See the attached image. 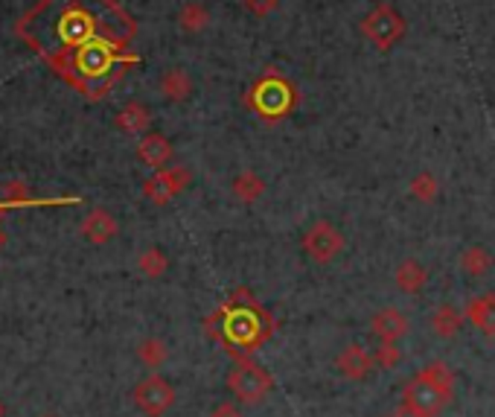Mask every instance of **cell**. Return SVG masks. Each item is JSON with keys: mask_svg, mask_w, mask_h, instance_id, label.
Here are the masks:
<instances>
[{"mask_svg": "<svg viewBox=\"0 0 495 417\" xmlns=\"http://www.w3.org/2000/svg\"><path fill=\"white\" fill-rule=\"evenodd\" d=\"M361 36L368 44H373L376 50H391L399 41L405 39V18L396 13L391 4H379L373 6L368 15L361 18Z\"/></svg>", "mask_w": 495, "mask_h": 417, "instance_id": "cell-2", "label": "cell"}, {"mask_svg": "<svg viewBox=\"0 0 495 417\" xmlns=\"http://www.w3.org/2000/svg\"><path fill=\"white\" fill-rule=\"evenodd\" d=\"M464 318H466V312H461L455 304H440L438 309L431 312V318H429V327L431 333L438 335V339H455L457 333L464 330Z\"/></svg>", "mask_w": 495, "mask_h": 417, "instance_id": "cell-14", "label": "cell"}, {"mask_svg": "<svg viewBox=\"0 0 495 417\" xmlns=\"http://www.w3.org/2000/svg\"><path fill=\"white\" fill-rule=\"evenodd\" d=\"M394 417H422V414H417V412H411V409H408V405H405V409H399V412H396Z\"/></svg>", "mask_w": 495, "mask_h": 417, "instance_id": "cell-29", "label": "cell"}, {"mask_svg": "<svg viewBox=\"0 0 495 417\" xmlns=\"http://www.w3.org/2000/svg\"><path fill=\"white\" fill-rule=\"evenodd\" d=\"M137 269L143 272L146 277H152V281H158V277H163L167 274V269H169V257L163 254L161 248H146L143 254L137 257Z\"/></svg>", "mask_w": 495, "mask_h": 417, "instance_id": "cell-24", "label": "cell"}, {"mask_svg": "<svg viewBox=\"0 0 495 417\" xmlns=\"http://www.w3.org/2000/svg\"><path fill=\"white\" fill-rule=\"evenodd\" d=\"M242 4L254 18H268L280 6V0H242Z\"/></svg>", "mask_w": 495, "mask_h": 417, "instance_id": "cell-26", "label": "cell"}, {"mask_svg": "<svg viewBox=\"0 0 495 417\" xmlns=\"http://www.w3.org/2000/svg\"><path fill=\"white\" fill-rule=\"evenodd\" d=\"M137 359L143 362L149 370H158L167 365V359H169V347L163 339H155V335H149V339H143L137 344Z\"/></svg>", "mask_w": 495, "mask_h": 417, "instance_id": "cell-19", "label": "cell"}, {"mask_svg": "<svg viewBox=\"0 0 495 417\" xmlns=\"http://www.w3.org/2000/svg\"><path fill=\"white\" fill-rule=\"evenodd\" d=\"M370 333H373V339H379V342H403L411 333V318L403 309L385 307L370 318Z\"/></svg>", "mask_w": 495, "mask_h": 417, "instance_id": "cell-9", "label": "cell"}, {"mask_svg": "<svg viewBox=\"0 0 495 417\" xmlns=\"http://www.w3.org/2000/svg\"><path fill=\"white\" fill-rule=\"evenodd\" d=\"M303 251L309 254V260L317 263V265H326L338 260L341 254L347 248V239L341 234V228L333 225L329 219H317L309 228L303 230V239H300Z\"/></svg>", "mask_w": 495, "mask_h": 417, "instance_id": "cell-3", "label": "cell"}, {"mask_svg": "<svg viewBox=\"0 0 495 417\" xmlns=\"http://www.w3.org/2000/svg\"><path fill=\"white\" fill-rule=\"evenodd\" d=\"M109 0H41L32 13L21 21L18 32L32 44V50L44 53L50 62H62L88 44L111 41V27H105V15L111 13ZM114 44V41H111Z\"/></svg>", "mask_w": 495, "mask_h": 417, "instance_id": "cell-1", "label": "cell"}, {"mask_svg": "<svg viewBox=\"0 0 495 417\" xmlns=\"http://www.w3.org/2000/svg\"><path fill=\"white\" fill-rule=\"evenodd\" d=\"M373 359H376V365L385 368V370L396 368L399 362H403V351H399V342H379V344H376Z\"/></svg>", "mask_w": 495, "mask_h": 417, "instance_id": "cell-25", "label": "cell"}, {"mask_svg": "<svg viewBox=\"0 0 495 417\" xmlns=\"http://www.w3.org/2000/svg\"><path fill=\"white\" fill-rule=\"evenodd\" d=\"M161 94L172 100V102H181L193 94V79L184 67H169L167 74L161 76Z\"/></svg>", "mask_w": 495, "mask_h": 417, "instance_id": "cell-17", "label": "cell"}, {"mask_svg": "<svg viewBox=\"0 0 495 417\" xmlns=\"http://www.w3.org/2000/svg\"><path fill=\"white\" fill-rule=\"evenodd\" d=\"M193 181V172L187 167H178V164H169L167 169H158L155 176H152L146 184H143V193L149 202L155 204H167L172 202L175 195L184 193L187 187H190Z\"/></svg>", "mask_w": 495, "mask_h": 417, "instance_id": "cell-6", "label": "cell"}, {"mask_svg": "<svg viewBox=\"0 0 495 417\" xmlns=\"http://www.w3.org/2000/svg\"><path fill=\"white\" fill-rule=\"evenodd\" d=\"M6 202L9 204H23V202H30V193L23 184H9V190H6Z\"/></svg>", "mask_w": 495, "mask_h": 417, "instance_id": "cell-27", "label": "cell"}, {"mask_svg": "<svg viewBox=\"0 0 495 417\" xmlns=\"http://www.w3.org/2000/svg\"><path fill=\"white\" fill-rule=\"evenodd\" d=\"M461 272L466 277H487L492 272V265H495V257H492V251L484 248V246H469L461 251Z\"/></svg>", "mask_w": 495, "mask_h": 417, "instance_id": "cell-16", "label": "cell"}, {"mask_svg": "<svg viewBox=\"0 0 495 417\" xmlns=\"http://www.w3.org/2000/svg\"><path fill=\"white\" fill-rule=\"evenodd\" d=\"M210 417H242L237 403H219L213 412H210Z\"/></svg>", "mask_w": 495, "mask_h": 417, "instance_id": "cell-28", "label": "cell"}, {"mask_svg": "<svg viewBox=\"0 0 495 417\" xmlns=\"http://www.w3.org/2000/svg\"><path fill=\"white\" fill-rule=\"evenodd\" d=\"M417 377H422L426 382H431L434 388H440L443 394H455V370L446 365V362H429V365H422L417 370Z\"/></svg>", "mask_w": 495, "mask_h": 417, "instance_id": "cell-21", "label": "cell"}, {"mask_svg": "<svg viewBox=\"0 0 495 417\" xmlns=\"http://www.w3.org/2000/svg\"><path fill=\"white\" fill-rule=\"evenodd\" d=\"M175 397H178V394H175V386L169 379H163L161 374L143 377L132 391L135 405L146 417H163L175 405Z\"/></svg>", "mask_w": 495, "mask_h": 417, "instance_id": "cell-4", "label": "cell"}, {"mask_svg": "<svg viewBox=\"0 0 495 417\" xmlns=\"http://www.w3.org/2000/svg\"><path fill=\"white\" fill-rule=\"evenodd\" d=\"M137 158L155 172L167 169L172 161V143L163 135H143V141L137 143Z\"/></svg>", "mask_w": 495, "mask_h": 417, "instance_id": "cell-13", "label": "cell"}, {"mask_svg": "<svg viewBox=\"0 0 495 417\" xmlns=\"http://www.w3.org/2000/svg\"><path fill=\"white\" fill-rule=\"evenodd\" d=\"M228 388L239 403H259L268 397L271 377L265 374V368L254 362H237L228 374Z\"/></svg>", "mask_w": 495, "mask_h": 417, "instance_id": "cell-5", "label": "cell"}, {"mask_svg": "<svg viewBox=\"0 0 495 417\" xmlns=\"http://www.w3.org/2000/svg\"><path fill=\"white\" fill-rule=\"evenodd\" d=\"M429 283V269L417 257H405L394 272V286L403 295H420Z\"/></svg>", "mask_w": 495, "mask_h": 417, "instance_id": "cell-11", "label": "cell"}, {"mask_svg": "<svg viewBox=\"0 0 495 417\" xmlns=\"http://www.w3.org/2000/svg\"><path fill=\"white\" fill-rule=\"evenodd\" d=\"M230 193L237 195V199H239L242 204H254L256 199H263V193H265V181L259 178L256 172L245 169V172H239L237 178H233Z\"/></svg>", "mask_w": 495, "mask_h": 417, "instance_id": "cell-18", "label": "cell"}, {"mask_svg": "<svg viewBox=\"0 0 495 417\" xmlns=\"http://www.w3.org/2000/svg\"><path fill=\"white\" fill-rule=\"evenodd\" d=\"M82 237L93 242V246H105V242L117 237V219L105 207H93L85 216V222H82Z\"/></svg>", "mask_w": 495, "mask_h": 417, "instance_id": "cell-12", "label": "cell"}, {"mask_svg": "<svg viewBox=\"0 0 495 417\" xmlns=\"http://www.w3.org/2000/svg\"><path fill=\"white\" fill-rule=\"evenodd\" d=\"M403 397H405V405L411 412H417L422 417H438L446 405H449V394H443L440 388H434L431 382H426L422 377H414L405 386L403 391Z\"/></svg>", "mask_w": 495, "mask_h": 417, "instance_id": "cell-8", "label": "cell"}, {"mask_svg": "<svg viewBox=\"0 0 495 417\" xmlns=\"http://www.w3.org/2000/svg\"><path fill=\"white\" fill-rule=\"evenodd\" d=\"M0 417H4V403H0Z\"/></svg>", "mask_w": 495, "mask_h": 417, "instance_id": "cell-31", "label": "cell"}, {"mask_svg": "<svg viewBox=\"0 0 495 417\" xmlns=\"http://www.w3.org/2000/svg\"><path fill=\"white\" fill-rule=\"evenodd\" d=\"M254 100H256V111L268 114V117H282V114L291 109L294 91H291V85L286 83V79H280V76L271 74V76H265L263 83L256 85Z\"/></svg>", "mask_w": 495, "mask_h": 417, "instance_id": "cell-7", "label": "cell"}, {"mask_svg": "<svg viewBox=\"0 0 495 417\" xmlns=\"http://www.w3.org/2000/svg\"><path fill=\"white\" fill-rule=\"evenodd\" d=\"M408 190H411V195H414L420 204H434V202H438V195H440V181H438L434 172L422 169V172H417L414 178H411Z\"/></svg>", "mask_w": 495, "mask_h": 417, "instance_id": "cell-20", "label": "cell"}, {"mask_svg": "<svg viewBox=\"0 0 495 417\" xmlns=\"http://www.w3.org/2000/svg\"><path fill=\"white\" fill-rule=\"evenodd\" d=\"M39 417H58V414H39Z\"/></svg>", "mask_w": 495, "mask_h": 417, "instance_id": "cell-30", "label": "cell"}, {"mask_svg": "<svg viewBox=\"0 0 495 417\" xmlns=\"http://www.w3.org/2000/svg\"><path fill=\"white\" fill-rule=\"evenodd\" d=\"M376 365V359L373 353L368 351V347H361V344H347L344 351H341L335 356V368H338V374L350 379V382H361V379H368L370 377V370Z\"/></svg>", "mask_w": 495, "mask_h": 417, "instance_id": "cell-10", "label": "cell"}, {"mask_svg": "<svg viewBox=\"0 0 495 417\" xmlns=\"http://www.w3.org/2000/svg\"><path fill=\"white\" fill-rule=\"evenodd\" d=\"M466 318L475 324V327L484 335H495V292L475 295L466 304Z\"/></svg>", "mask_w": 495, "mask_h": 417, "instance_id": "cell-15", "label": "cell"}, {"mask_svg": "<svg viewBox=\"0 0 495 417\" xmlns=\"http://www.w3.org/2000/svg\"><path fill=\"white\" fill-rule=\"evenodd\" d=\"M178 24H181L184 32H204L207 24H210V13H207V9H204L202 4H195V0H190V4L181 6Z\"/></svg>", "mask_w": 495, "mask_h": 417, "instance_id": "cell-23", "label": "cell"}, {"mask_svg": "<svg viewBox=\"0 0 495 417\" xmlns=\"http://www.w3.org/2000/svg\"><path fill=\"white\" fill-rule=\"evenodd\" d=\"M117 126H120L123 132L128 135H140L149 129V111L146 106H140V102H128V106L117 114Z\"/></svg>", "mask_w": 495, "mask_h": 417, "instance_id": "cell-22", "label": "cell"}]
</instances>
